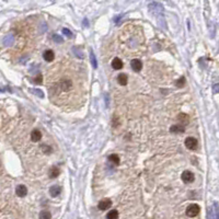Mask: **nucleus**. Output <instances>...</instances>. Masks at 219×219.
<instances>
[{"label":"nucleus","instance_id":"f257e3e1","mask_svg":"<svg viewBox=\"0 0 219 219\" xmlns=\"http://www.w3.org/2000/svg\"><path fill=\"white\" fill-rule=\"evenodd\" d=\"M201 208L197 204H191L188 208H186V215L188 217H195L199 214Z\"/></svg>","mask_w":219,"mask_h":219},{"label":"nucleus","instance_id":"f03ea898","mask_svg":"<svg viewBox=\"0 0 219 219\" xmlns=\"http://www.w3.org/2000/svg\"><path fill=\"white\" fill-rule=\"evenodd\" d=\"M182 181L184 182V183H192V182L194 181V179H195V176H194V174L191 171L186 170L184 171V172L182 173Z\"/></svg>","mask_w":219,"mask_h":219},{"label":"nucleus","instance_id":"7ed1b4c3","mask_svg":"<svg viewBox=\"0 0 219 219\" xmlns=\"http://www.w3.org/2000/svg\"><path fill=\"white\" fill-rule=\"evenodd\" d=\"M185 147L190 150H195L197 147V140L194 137H188L185 139Z\"/></svg>","mask_w":219,"mask_h":219},{"label":"nucleus","instance_id":"20e7f679","mask_svg":"<svg viewBox=\"0 0 219 219\" xmlns=\"http://www.w3.org/2000/svg\"><path fill=\"white\" fill-rule=\"evenodd\" d=\"M112 206V201L109 198H104L102 201H100L98 204V208L100 211H106L107 208H109Z\"/></svg>","mask_w":219,"mask_h":219},{"label":"nucleus","instance_id":"39448f33","mask_svg":"<svg viewBox=\"0 0 219 219\" xmlns=\"http://www.w3.org/2000/svg\"><path fill=\"white\" fill-rule=\"evenodd\" d=\"M15 193L19 197H24V196L28 194V188H26L25 185L23 184H20L18 185L17 188H15Z\"/></svg>","mask_w":219,"mask_h":219},{"label":"nucleus","instance_id":"423d86ee","mask_svg":"<svg viewBox=\"0 0 219 219\" xmlns=\"http://www.w3.org/2000/svg\"><path fill=\"white\" fill-rule=\"evenodd\" d=\"M43 58H44V60L48 61V63L53 61L54 60V58H55L54 52H53L52 49H47V51H45V52L43 53Z\"/></svg>","mask_w":219,"mask_h":219},{"label":"nucleus","instance_id":"0eeeda50","mask_svg":"<svg viewBox=\"0 0 219 219\" xmlns=\"http://www.w3.org/2000/svg\"><path fill=\"white\" fill-rule=\"evenodd\" d=\"M130 66L133 68V70H135L136 72H138L141 70L142 68V63H141L139 59H133V60L130 61Z\"/></svg>","mask_w":219,"mask_h":219},{"label":"nucleus","instance_id":"6e6552de","mask_svg":"<svg viewBox=\"0 0 219 219\" xmlns=\"http://www.w3.org/2000/svg\"><path fill=\"white\" fill-rule=\"evenodd\" d=\"M60 193H61V188L59 185H53L52 188H49V194H51L52 197H57Z\"/></svg>","mask_w":219,"mask_h":219},{"label":"nucleus","instance_id":"1a4fd4ad","mask_svg":"<svg viewBox=\"0 0 219 219\" xmlns=\"http://www.w3.org/2000/svg\"><path fill=\"white\" fill-rule=\"evenodd\" d=\"M184 130H185L184 126H183V125H180V124L173 125V126H171V128H170V132L173 134H183L184 133Z\"/></svg>","mask_w":219,"mask_h":219},{"label":"nucleus","instance_id":"9d476101","mask_svg":"<svg viewBox=\"0 0 219 219\" xmlns=\"http://www.w3.org/2000/svg\"><path fill=\"white\" fill-rule=\"evenodd\" d=\"M123 66H124V64H123V61H122L119 58L115 57L112 60V68H113V69H115V70L122 69V68H123Z\"/></svg>","mask_w":219,"mask_h":219},{"label":"nucleus","instance_id":"9b49d317","mask_svg":"<svg viewBox=\"0 0 219 219\" xmlns=\"http://www.w3.org/2000/svg\"><path fill=\"white\" fill-rule=\"evenodd\" d=\"M42 138V133H41L38 129H34L33 132L31 133V139L32 141H34V142H38V141L41 140Z\"/></svg>","mask_w":219,"mask_h":219},{"label":"nucleus","instance_id":"f8f14e48","mask_svg":"<svg viewBox=\"0 0 219 219\" xmlns=\"http://www.w3.org/2000/svg\"><path fill=\"white\" fill-rule=\"evenodd\" d=\"M59 174H60V170H59L57 167H53V168L49 169L48 175H49L51 179H55V178H57Z\"/></svg>","mask_w":219,"mask_h":219},{"label":"nucleus","instance_id":"ddd939ff","mask_svg":"<svg viewBox=\"0 0 219 219\" xmlns=\"http://www.w3.org/2000/svg\"><path fill=\"white\" fill-rule=\"evenodd\" d=\"M127 79H128V77H127L126 74H119V75L117 76V82L121 84V86H126Z\"/></svg>","mask_w":219,"mask_h":219},{"label":"nucleus","instance_id":"4468645a","mask_svg":"<svg viewBox=\"0 0 219 219\" xmlns=\"http://www.w3.org/2000/svg\"><path fill=\"white\" fill-rule=\"evenodd\" d=\"M178 121L181 122L182 124H188V121H190V118H188V116L186 115V114H184V113H181V114L178 116Z\"/></svg>","mask_w":219,"mask_h":219},{"label":"nucleus","instance_id":"2eb2a0df","mask_svg":"<svg viewBox=\"0 0 219 219\" xmlns=\"http://www.w3.org/2000/svg\"><path fill=\"white\" fill-rule=\"evenodd\" d=\"M13 41H15V38H13L12 35H7L6 38H3V44H5L6 46H10V45L13 44Z\"/></svg>","mask_w":219,"mask_h":219},{"label":"nucleus","instance_id":"dca6fc26","mask_svg":"<svg viewBox=\"0 0 219 219\" xmlns=\"http://www.w3.org/2000/svg\"><path fill=\"white\" fill-rule=\"evenodd\" d=\"M118 218V211H109L106 215V219H117Z\"/></svg>","mask_w":219,"mask_h":219},{"label":"nucleus","instance_id":"f3484780","mask_svg":"<svg viewBox=\"0 0 219 219\" xmlns=\"http://www.w3.org/2000/svg\"><path fill=\"white\" fill-rule=\"evenodd\" d=\"M40 219H52V215L48 211H42L40 213Z\"/></svg>","mask_w":219,"mask_h":219},{"label":"nucleus","instance_id":"a211bd4d","mask_svg":"<svg viewBox=\"0 0 219 219\" xmlns=\"http://www.w3.org/2000/svg\"><path fill=\"white\" fill-rule=\"evenodd\" d=\"M71 88V82H70V80H64L63 82H61V89L65 90V91H68V90Z\"/></svg>","mask_w":219,"mask_h":219},{"label":"nucleus","instance_id":"6ab92c4d","mask_svg":"<svg viewBox=\"0 0 219 219\" xmlns=\"http://www.w3.org/2000/svg\"><path fill=\"white\" fill-rule=\"evenodd\" d=\"M90 61H91V64H92L93 68H96V67H98V64H96V58H95L93 51H90Z\"/></svg>","mask_w":219,"mask_h":219},{"label":"nucleus","instance_id":"aec40b11","mask_svg":"<svg viewBox=\"0 0 219 219\" xmlns=\"http://www.w3.org/2000/svg\"><path fill=\"white\" fill-rule=\"evenodd\" d=\"M109 160L111 162H113V163L115 164V165L119 164V157H118L117 155H111V156L109 157Z\"/></svg>","mask_w":219,"mask_h":219},{"label":"nucleus","instance_id":"412c9836","mask_svg":"<svg viewBox=\"0 0 219 219\" xmlns=\"http://www.w3.org/2000/svg\"><path fill=\"white\" fill-rule=\"evenodd\" d=\"M32 92L34 93V94H36L38 96H40V98H44V92L42 91V90H40V89H34V90H32Z\"/></svg>","mask_w":219,"mask_h":219},{"label":"nucleus","instance_id":"4be33fe9","mask_svg":"<svg viewBox=\"0 0 219 219\" xmlns=\"http://www.w3.org/2000/svg\"><path fill=\"white\" fill-rule=\"evenodd\" d=\"M63 33L65 35H66L67 38H72V36H74V34H72V32L70 31V30H68V29H63Z\"/></svg>","mask_w":219,"mask_h":219},{"label":"nucleus","instance_id":"5701e85b","mask_svg":"<svg viewBox=\"0 0 219 219\" xmlns=\"http://www.w3.org/2000/svg\"><path fill=\"white\" fill-rule=\"evenodd\" d=\"M184 83H185V78H184V77H182V78L180 79L179 81H176V82H175V84L179 87V88H182V87L184 86Z\"/></svg>","mask_w":219,"mask_h":219},{"label":"nucleus","instance_id":"b1692460","mask_svg":"<svg viewBox=\"0 0 219 219\" xmlns=\"http://www.w3.org/2000/svg\"><path fill=\"white\" fill-rule=\"evenodd\" d=\"M34 82L36 84H41V83H42V82H43V77H42V75H38V77H35Z\"/></svg>","mask_w":219,"mask_h":219},{"label":"nucleus","instance_id":"393cba45","mask_svg":"<svg viewBox=\"0 0 219 219\" xmlns=\"http://www.w3.org/2000/svg\"><path fill=\"white\" fill-rule=\"evenodd\" d=\"M214 208H215V215H216V219H219V206L217 203L214 204Z\"/></svg>","mask_w":219,"mask_h":219},{"label":"nucleus","instance_id":"a878e982","mask_svg":"<svg viewBox=\"0 0 219 219\" xmlns=\"http://www.w3.org/2000/svg\"><path fill=\"white\" fill-rule=\"evenodd\" d=\"M53 40L55 41V42H57V43H63V38H60L59 35H57V34H55L54 36H53Z\"/></svg>","mask_w":219,"mask_h":219},{"label":"nucleus","instance_id":"bb28decb","mask_svg":"<svg viewBox=\"0 0 219 219\" xmlns=\"http://www.w3.org/2000/svg\"><path fill=\"white\" fill-rule=\"evenodd\" d=\"M42 149H43V151L45 153H51L53 151L52 148L49 147V146H42Z\"/></svg>","mask_w":219,"mask_h":219},{"label":"nucleus","instance_id":"cd10ccee","mask_svg":"<svg viewBox=\"0 0 219 219\" xmlns=\"http://www.w3.org/2000/svg\"><path fill=\"white\" fill-rule=\"evenodd\" d=\"M213 93H219V83L214 84V87H213Z\"/></svg>","mask_w":219,"mask_h":219}]
</instances>
